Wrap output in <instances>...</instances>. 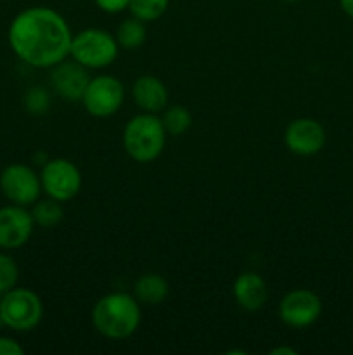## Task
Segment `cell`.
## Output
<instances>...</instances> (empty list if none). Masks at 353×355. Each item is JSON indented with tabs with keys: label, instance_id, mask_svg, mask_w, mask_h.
I'll return each instance as SVG.
<instances>
[{
	"label": "cell",
	"instance_id": "cell-14",
	"mask_svg": "<svg viewBox=\"0 0 353 355\" xmlns=\"http://www.w3.org/2000/svg\"><path fill=\"white\" fill-rule=\"evenodd\" d=\"M232 291H234L237 304L244 311L249 312L260 311L265 305L266 298H269V290H266L265 281L255 272H242L235 279Z\"/></svg>",
	"mask_w": 353,
	"mask_h": 355
},
{
	"label": "cell",
	"instance_id": "cell-27",
	"mask_svg": "<svg viewBox=\"0 0 353 355\" xmlns=\"http://www.w3.org/2000/svg\"><path fill=\"white\" fill-rule=\"evenodd\" d=\"M0 300H2V293H0Z\"/></svg>",
	"mask_w": 353,
	"mask_h": 355
},
{
	"label": "cell",
	"instance_id": "cell-7",
	"mask_svg": "<svg viewBox=\"0 0 353 355\" xmlns=\"http://www.w3.org/2000/svg\"><path fill=\"white\" fill-rule=\"evenodd\" d=\"M123 99V83L111 75H100L96 76V78H90L82 97L85 110L96 118H107L116 113Z\"/></svg>",
	"mask_w": 353,
	"mask_h": 355
},
{
	"label": "cell",
	"instance_id": "cell-24",
	"mask_svg": "<svg viewBox=\"0 0 353 355\" xmlns=\"http://www.w3.org/2000/svg\"><path fill=\"white\" fill-rule=\"evenodd\" d=\"M339 6H341L343 12L353 19V0H339Z\"/></svg>",
	"mask_w": 353,
	"mask_h": 355
},
{
	"label": "cell",
	"instance_id": "cell-8",
	"mask_svg": "<svg viewBox=\"0 0 353 355\" xmlns=\"http://www.w3.org/2000/svg\"><path fill=\"white\" fill-rule=\"evenodd\" d=\"M0 189L10 203L28 207L38 201L40 196V177L30 166L14 163L0 173Z\"/></svg>",
	"mask_w": 353,
	"mask_h": 355
},
{
	"label": "cell",
	"instance_id": "cell-16",
	"mask_svg": "<svg viewBox=\"0 0 353 355\" xmlns=\"http://www.w3.org/2000/svg\"><path fill=\"white\" fill-rule=\"evenodd\" d=\"M145 35H147V31H145L144 21L137 19V17H130V19H125L118 26L116 42L120 47L127 49V51H134V49H138L144 44Z\"/></svg>",
	"mask_w": 353,
	"mask_h": 355
},
{
	"label": "cell",
	"instance_id": "cell-13",
	"mask_svg": "<svg viewBox=\"0 0 353 355\" xmlns=\"http://www.w3.org/2000/svg\"><path fill=\"white\" fill-rule=\"evenodd\" d=\"M132 96L144 113H158L165 110L168 103V90L165 83L152 75L138 76L132 87Z\"/></svg>",
	"mask_w": 353,
	"mask_h": 355
},
{
	"label": "cell",
	"instance_id": "cell-18",
	"mask_svg": "<svg viewBox=\"0 0 353 355\" xmlns=\"http://www.w3.org/2000/svg\"><path fill=\"white\" fill-rule=\"evenodd\" d=\"M161 123L165 127L166 134L170 135H182L192 125V114L189 113V110L183 106H172L168 110H165L161 118Z\"/></svg>",
	"mask_w": 353,
	"mask_h": 355
},
{
	"label": "cell",
	"instance_id": "cell-21",
	"mask_svg": "<svg viewBox=\"0 0 353 355\" xmlns=\"http://www.w3.org/2000/svg\"><path fill=\"white\" fill-rule=\"evenodd\" d=\"M48 104H51V97H48L47 90L42 89V87L28 90L26 97H24V106L33 114H42L44 111H47Z\"/></svg>",
	"mask_w": 353,
	"mask_h": 355
},
{
	"label": "cell",
	"instance_id": "cell-6",
	"mask_svg": "<svg viewBox=\"0 0 353 355\" xmlns=\"http://www.w3.org/2000/svg\"><path fill=\"white\" fill-rule=\"evenodd\" d=\"M42 189L52 200L69 201L80 193L82 175L75 163L64 158H54L47 162L40 173Z\"/></svg>",
	"mask_w": 353,
	"mask_h": 355
},
{
	"label": "cell",
	"instance_id": "cell-3",
	"mask_svg": "<svg viewBox=\"0 0 353 355\" xmlns=\"http://www.w3.org/2000/svg\"><path fill=\"white\" fill-rule=\"evenodd\" d=\"M166 130L161 118L152 113L137 114L127 123L123 132V146L132 159L151 163L165 149Z\"/></svg>",
	"mask_w": 353,
	"mask_h": 355
},
{
	"label": "cell",
	"instance_id": "cell-5",
	"mask_svg": "<svg viewBox=\"0 0 353 355\" xmlns=\"http://www.w3.org/2000/svg\"><path fill=\"white\" fill-rule=\"evenodd\" d=\"M118 47L120 45L113 35L99 28H89L73 37L69 54L85 68L100 69L116 59Z\"/></svg>",
	"mask_w": 353,
	"mask_h": 355
},
{
	"label": "cell",
	"instance_id": "cell-22",
	"mask_svg": "<svg viewBox=\"0 0 353 355\" xmlns=\"http://www.w3.org/2000/svg\"><path fill=\"white\" fill-rule=\"evenodd\" d=\"M96 3L100 10H104V12L118 14L123 9H127L130 0H96Z\"/></svg>",
	"mask_w": 353,
	"mask_h": 355
},
{
	"label": "cell",
	"instance_id": "cell-9",
	"mask_svg": "<svg viewBox=\"0 0 353 355\" xmlns=\"http://www.w3.org/2000/svg\"><path fill=\"white\" fill-rule=\"evenodd\" d=\"M322 314V302L314 291L293 290L280 300L279 315L289 328L303 329L314 324Z\"/></svg>",
	"mask_w": 353,
	"mask_h": 355
},
{
	"label": "cell",
	"instance_id": "cell-1",
	"mask_svg": "<svg viewBox=\"0 0 353 355\" xmlns=\"http://www.w3.org/2000/svg\"><path fill=\"white\" fill-rule=\"evenodd\" d=\"M73 35L64 17L48 7H30L12 19L9 44L33 68H54L69 55Z\"/></svg>",
	"mask_w": 353,
	"mask_h": 355
},
{
	"label": "cell",
	"instance_id": "cell-19",
	"mask_svg": "<svg viewBox=\"0 0 353 355\" xmlns=\"http://www.w3.org/2000/svg\"><path fill=\"white\" fill-rule=\"evenodd\" d=\"M168 3L170 0H130L128 9L134 17L144 21V23H151V21L159 19L166 12Z\"/></svg>",
	"mask_w": 353,
	"mask_h": 355
},
{
	"label": "cell",
	"instance_id": "cell-4",
	"mask_svg": "<svg viewBox=\"0 0 353 355\" xmlns=\"http://www.w3.org/2000/svg\"><path fill=\"white\" fill-rule=\"evenodd\" d=\"M44 315L40 297L26 288H12L0 300V321L14 331H31Z\"/></svg>",
	"mask_w": 353,
	"mask_h": 355
},
{
	"label": "cell",
	"instance_id": "cell-25",
	"mask_svg": "<svg viewBox=\"0 0 353 355\" xmlns=\"http://www.w3.org/2000/svg\"><path fill=\"white\" fill-rule=\"evenodd\" d=\"M272 355H280V354H286V355H296V350L289 349V347H279V349H272L270 350Z\"/></svg>",
	"mask_w": 353,
	"mask_h": 355
},
{
	"label": "cell",
	"instance_id": "cell-10",
	"mask_svg": "<svg viewBox=\"0 0 353 355\" xmlns=\"http://www.w3.org/2000/svg\"><path fill=\"white\" fill-rule=\"evenodd\" d=\"M284 144L298 156L317 155L325 144V130L314 118H298L286 127Z\"/></svg>",
	"mask_w": 353,
	"mask_h": 355
},
{
	"label": "cell",
	"instance_id": "cell-23",
	"mask_svg": "<svg viewBox=\"0 0 353 355\" xmlns=\"http://www.w3.org/2000/svg\"><path fill=\"white\" fill-rule=\"evenodd\" d=\"M24 349L12 338L0 336V355H23Z\"/></svg>",
	"mask_w": 353,
	"mask_h": 355
},
{
	"label": "cell",
	"instance_id": "cell-26",
	"mask_svg": "<svg viewBox=\"0 0 353 355\" xmlns=\"http://www.w3.org/2000/svg\"><path fill=\"white\" fill-rule=\"evenodd\" d=\"M282 2H286V3H296V2H300V0H282Z\"/></svg>",
	"mask_w": 353,
	"mask_h": 355
},
{
	"label": "cell",
	"instance_id": "cell-17",
	"mask_svg": "<svg viewBox=\"0 0 353 355\" xmlns=\"http://www.w3.org/2000/svg\"><path fill=\"white\" fill-rule=\"evenodd\" d=\"M31 217H33L35 224H38L40 227H55L62 220V208L59 201L52 200V198L44 201H35Z\"/></svg>",
	"mask_w": 353,
	"mask_h": 355
},
{
	"label": "cell",
	"instance_id": "cell-12",
	"mask_svg": "<svg viewBox=\"0 0 353 355\" xmlns=\"http://www.w3.org/2000/svg\"><path fill=\"white\" fill-rule=\"evenodd\" d=\"M51 82L52 89L61 99L75 103V101H80L83 97V92L89 85L90 78L85 66L76 62L75 59L73 61H66L64 59V61L54 66Z\"/></svg>",
	"mask_w": 353,
	"mask_h": 355
},
{
	"label": "cell",
	"instance_id": "cell-15",
	"mask_svg": "<svg viewBox=\"0 0 353 355\" xmlns=\"http://www.w3.org/2000/svg\"><path fill=\"white\" fill-rule=\"evenodd\" d=\"M168 283L159 274H144L134 284V297L138 304L159 305L168 297Z\"/></svg>",
	"mask_w": 353,
	"mask_h": 355
},
{
	"label": "cell",
	"instance_id": "cell-2",
	"mask_svg": "<svg viewBox=\"0 0 353 355\" xmlns=\"http://www.w3.org/2000/svg\"><path fill=\"white\" fill-rule=\"evenodd\" d=\"M92 322L93 328L106 338H128L141 324V307L137 298L120 291L104 295L93 305Z\"/></svg>",
	"mask_w": 353,
	"mask_h": 355
},
{
	"label": "cell",
	"instance_id": "cell-20",
	"mask_svg": "<svg viewBox=\"0 0 353 355\" xmlns=\"http://www.w3.org/2000/svg\"><path fill=\"white\" fill-rule=\"evenodd\" d=\"M19 270L16 262L6 253H0V293H7L9 290L16 288Z\"/></svg>",
	"mask_w": 353,
	"mask_h": 355
},
{
	"label": "cell",
	"instance_id": "cell-11",
	"mask_svg": "<svg viewBox=\"0 0 353 355\" xmlns=\"http://www.w3.org/2000/svg\"><path fill=\"white\" fill-rule=\"evenodd\" d=\"M33 217L19 205L0 208V248L17 250L28 243L33 232Z\"/></svg>",
	"mask_w": 353,
	"mask_h": 355
}]
</instances>
